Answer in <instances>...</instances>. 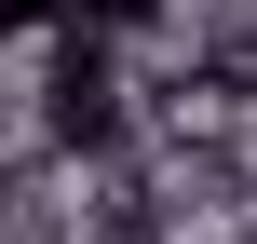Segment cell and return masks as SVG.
<instances>
[{
  "instance_id": "obj_2",
  "label": "cell",
  "mask_w": 257,
  "mask_h": 244,
  "mask_svg": "<svg viewBox=\"0 0 257 244\" xmlns=\"http://www.w3.org/2000/svg\"><path fill=\"white\" fill-rule=\"evenodd\" d=\"M41 14H68V41H95V27H136L149 0H41Z\"/></svg>"
},
{
  "instance_id": "obj_1",
  "label": "cell",
  "mask_w": 257,
  "mask_h": 244,
  "mask_svg": "<svg viewBox=\"0 0 257 244\" xmlns=\"http://www.w3.org/2000/svg\"><path fill=\"white\" fill-rule=\"evenodd\" d=\"M108 122H122V109H108V54L68 41V54H54V136H108Z\"/></svg>"
}]
</instances>
